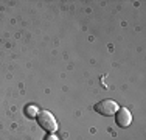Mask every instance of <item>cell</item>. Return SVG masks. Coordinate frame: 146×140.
<instances>
[{
  "label": "cell",
  "mask_w": 146,
  "mask_h": 140,
  "mask_svg": "<svg viewBox=\"0 0 146 140\" xmlns=\"http://www.w3.org/2000/svg\"><path fill=\"white\" fill-rule=\"evenodd\" d=\"M37 123L40 125V128L45 129L48 132H54L58 129V123H56V118L50 114L48 111H42V112H37Z\"/></svg>",
  "instance_id": "cell-1"
},
{
  "label": "cell",
  "mask_w": 146,
  "mask_h": 140,
  "mask_svg": "<svg viewBox=\"0 0 146 140\" xmlns=\"http://www.w3.org/2000/svg\"><path fill=\"white\" fill-rule=\"evenodd\" d=\"M115 118H117V125L120 126V128H127V126L131 125V121H132V115H131L129 109H126V107L118 109Z\"/></svg>",
  "instance_id": "cell-3"
},
{
  "label": "cell",
  "mask_w": 146,
  "mask_h": 140,
  "mask_svg": "<svg viewBox=\"0 0 146 140\" xmlns=\"http://www.w3.org/2000/svg\"><path fill=\"white\" fill-rule=\"evenodd\" d=\"M45 140H59V139L56 137V135H53V134H50V135H48V137H47V139H45Z\"/></svg>",
  "instance_id": "cell-5"
},
{
  "label": "cell",
  "mask_w": 146,
  "mask_h": 140,
  "mask_svg": "<svg viewBox=\"0 0 146 140\" xmlns=\"http://www.w3.org/2000/svg\"><path fill=\"white\" fill-rule=\"evenodd\" d=\"M95 111L101 115L109 117V115L115 114L118 111V104L113 100H103V101H100V103L95 104Z\"/></svg>",
  "instance_id": "cell-2"
},
{
  "label": "cell",
  "mask_w": 146,
  "mask_h": 140,
  "mask_svg": "<svg viewBox=\"0 0 146 140\" xmlns=\"http://www.w3.org/2000/svg\"><path fill=\"white\" fill-rule=\"evenodd\" d=\"M27 114H28L30 117H36V115H37V109L34 106H28V107H27Z\"/></svg>",
  "instance_id": "cell-4"
}]
</instances>
